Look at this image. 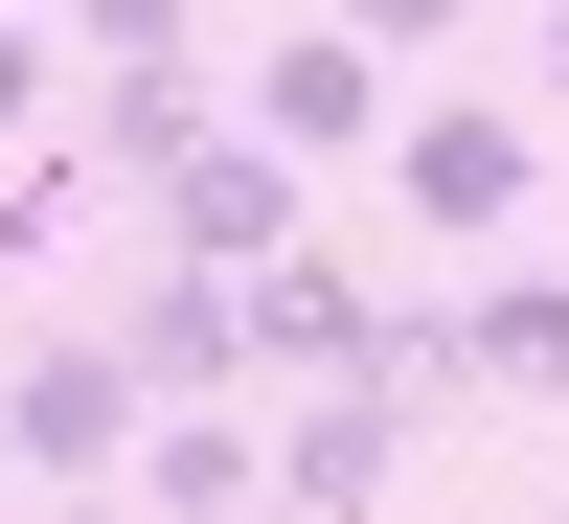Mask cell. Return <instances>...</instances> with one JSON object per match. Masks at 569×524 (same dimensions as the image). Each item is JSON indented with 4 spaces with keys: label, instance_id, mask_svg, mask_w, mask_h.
<instances>
[{
    "label": "cell",
    "instance_id": "5bb4252c",
    "mask_svg": "<svg viewBox=\"0 0 569 524\" xmlns=\"http://www.w3.org/2000/svg\"><path fill=\"white\" fill-rule=\"evenodd\" d=\"M525 91H547V115H569V0H547V69H525Z\"/></svg>",
    "mask_w": 569,
    "mask_h": 524
},
{
    "label": "cell",
    "instance_id": "8fae6325",
    "mask_svg": "<svg viewBox=\"0 0 569 524\" xmlns=\"http://www.w3.org/2000/svg\"><path fill=\"white\" fill-rule=\"evenodd\" d=\"M0 137H69V46H46V0H0Z\"/></svg>",
    "mask_w": 569,
    "mask_h": 524
},
{
    "label": "cell",
    "instance_id": "7c38bea8",
    "mask_svg": "<svg viewBox=\"0 0 569 524\" xmlns=\"http://www.w3.org/2000/svg\"><path fill=\"white\" fill-rule=\"evenodd\" d=\"M69 46H206V0H69Z\"/></svg>",
    "mask_w": 569,
    "mask_h": 524
},
{
    "label": "cell",
    "instance_id": "277c9868",
    "mask_svg": "<svg viewBox=\"0 0 569 524\" xmlns=\"http://www.w3.org/2000/svg\"><path fill=\"white\" fill-rule=\"evenodd\" d=\"M410 343H433V319H410V297H365L319 228H297V251H251V388H319V365H410Z\"/></svg>",
    "mask_w": 569,
    "mask_h": 524
},
{
    "label": "cell",
    "instance_id": "4fadbf2b",
    "mask_svg": "<svg viewBox=\"0 0 569 524\" xmlns=\"http://www.w3.org/2000/svg\"><path fill=\"white\" fill-rule=\"evenodd\" d=\"M342 23H365V46H456L479 0H342Z\"/></svg>",
    "mask_w": 569,
    "mask_h": 524
},
{
    "label": "cell",
    "instance_id": "3957f363",
    "mask_svg": "<svg viewBox=\"0 0 569 524\" xmlns=\"http://www.w3.org/2000/svg\"><path fill=\"white\" fill-rule=\"evenodd\" d=\"M388 115H410V46H365L342 0L251 46V137H297V160H388Z\"/></svg>",
    "mask_w": 569,
    "mask_h": 524
},
{
    "label": "cell",
    "instance_id": "5b68a950",
    "mask_svg": "<svg viewBox=\"0 0 569 524\" xmlns=\"http://www.w3.org/2000/svg\"><path fill=\"white\" fill-rule=\"evenodd\" d=\"M410 434H433V388H410V365H319V388L273 411V502H388Z\"/></svg>",
    "mask_w": 569,
    "mask_h": 524
},
{
    "label": "cell",
    "instance_id": "52a82bcc",
    "mask_svg": "<svg viewBox=\"0 0 569 524\" xmlns=\"http://www.w3.org/2000/svg\"><path fill=\"white\" fill-rule=\"evenodd\" d=\"M160 251H297V137H251V91H228V137H182L160 160Z\"/></svg>",
    "mask_w": 569,
    "mask_h": 524
},
{
    "label": "cell",
    "instance_id": "7a4b0ae2",
    "mask_svg": "<svg viewBox=\"0 0 569 524\" xmlns=\"http://www.w3.org/2000/svg\"><path fill=\"white\" fill-rule=\"evenodd\" d=\"M0 434H23L46 479H137L160 388H137V343H114V319H69V343H0Z\"/></svg>",
    "mask_w": 569,
    "mask_h": 524
},
{
    "label": "cell",
    "instance_id": "9c48e42d",
    "mask_svg": "<svg viewBox=\"0 0 569 524\" xmlns=\"http://www.w3.org/2000/svg\"><path fill=\"white\" fill-rule=\"evenodd\" d=\"M456 388L569 411V274H479V297H456Z\"/></svg>",
    "mask_w": 569,
    "mask_h": 524
},
{
    "label": "cell",
    "instance_id": "6da1fadb",
    "mask_svg": "<svg viewBox=\"0 0 569 524\" xmlns=\"http://www.w3.org/2000/svg\"><path fill=\"white\" fill-rule=\"evenodd\" d=\"M547 91H410L388 115V206L433 228V251H501V228H525V182H547Z\"/></svg>",
    "mask_w": 569,
    "mask_h": 524
},
{
    "label": "cell",
    "instance_id": "30bf717a",
    "mask_svg": "<svg viewBox=\"0 0 569 524\" xmlns=\"http://www.w3.org/2000/svg\"><path fill=\"white\" fill-rule=\"evenodd\" d=\"M137 502H182V524H206V502H273V434H251L228 388H182L160 434H137Z\"/></svg>",
    "mask_w": 569,
    "mask_h": 524
},
{
    "label": "cell",
    "instance_id": "ba28073f",
    "mask_svg": "<svg viewBox=\"0 0 569 524\" xmlns=\"http://www.w3.org/2000/svg\"><path fill=\"white\" fill-rule=\"evenodd\" d=\"M69 137H91V182H160L182 137H228V91H206V46H91Z\"/></svg>",
    "mask_w": 569,
    "mask_h": 524
},
{
    "label": "cell",
    "instance_id": "8992f818",
    "mask_svg": "<svg viewBox=\"0 0 569 524\" xmlns=\"http://www.w3.org/2000/svg\"><path fill=\"white\" fill-rule=\"evenodd\" d=\"M114 343H137V388H251V274H228V251H137L114 274Z\"/></svg>",
    "mask_w": 569,
    "mask_h": 524
}]
</instances>
